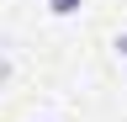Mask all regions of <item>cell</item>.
Instances as JSON below:
<instances>
[{
    "label": "cell",
    "mask_w": 127,
    "mask_h": 122,
    "mask_svg": "<svg viewBox=\"0 0 127 122\" xmlns=\"http://www.w3.org/2000/svg\"><path fill=\"white\" fill-rule=\"evenodd\" d=\"M48 11H53V16H74V11H79V0H48Z\"/></svg>",
    "instance_id": "obj_1"
},
{
    "label": "cell",
    "mask_w": 127,
    "mask_h": 122,
    "mask_svg": "<svg viewBox=\"0 0 127 122\" xmlns=\"http://www.w3.org/2000/svg\"><path fill=\"white\" fill-rule=\"evenodd\" d=\"M117 53H127V37H117Z\"/></svg>",
    "instance_id": "obj_2"
}]
</instances>
